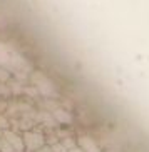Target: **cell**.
Here are the masks:
<instances>
[{
	"label": "cell",
	"mask_w": 149,
	"mask_h": 152,
	"mask_svg": "<svg viewBox=\"0 0 149 152\" xmlns=\"http://www.w3.org/2000/svg\"><path fill=\"white\" fill-rule=\"evenodd\" d=\"M35 152H50V151H47V149H39V151H35Z\"/></svg>",
	"instance_id": "obj_1"
},
{
	"label": "cell",
	"mask_w": 149,
	"mask_h": 152,
	"mask_svg": "<svg viewBox=\"0 0 149 152\" xmlns=\"http://www.w3.org/2000/svg\"><path fill=\"white\" fill-rule=\"evenodd\" d=\"M72 152H86V151H82V149H74Z\"/></svg>",
	"instance_id": "obj_2"
}]
</instances>
